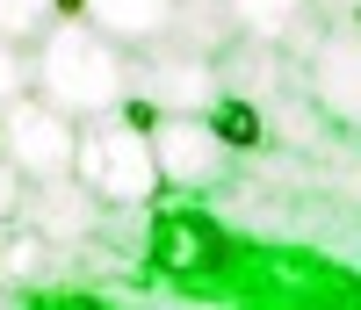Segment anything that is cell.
<instances>
[{
	"instance_id": "cell-1",
	"label": "cell",
	"mask_w": 361,
	"mask_h": 310,
	"mask_svg": "<svg viewBox=\"0 0 361 310\" xmlns=\"http://www.w3.org/2000/svg\"><path fill=\"white\" fill-rule=\"evenodd\" d=\"M29 66H37V94L51 108L80 116H109L130 101V51L102 37L87 15H58L37 44H29Z\"/></svg>"
},
{
	"instance_id": "cell-2",
	"label": "cell",
	"mask_w": 361,
	"mask_h": 310,
	"mask_svg": "<svg viewBox=\"0 0 361 310\" xmlns=\"http://www.w3.org/2000/svg\"><path fill=\"white\" fill-rule=\"evenodd\" d=\"M73 173H80L109 209L166 202V188H159V159H152V108L123 101V108H109V116H80Z\"/></svg>"
},
{
	"instance_id": "cell-3",
	"label": "cell",
	"mask_w": 361,
	"mask_h": 310,
	"mask_svg": "<svg viewBox=\"0 0 361 310\" xmlns=\"http://www.w3.org/2000/svg\"><path fill=\"white\" fill-rule=\"evenodd\" d=\"M296 80H304V94L318 101V116L333 130L361 137V15L318 22L311 44L296 51Z\"/></svg>"
},
{
	"instance_id": "cell-4",
	"label": "cell",
	"mask_w": 361,
	"mask_h": 310,
	"mask_svg": "<svg viewBox=\"0 0 361 310\" xmlns=\"http://www.w3.org/2000/svg\"><path fill=\"white\" fill-rule=\"evenodd\" d=\"M217 94H224V73H217L209 51H188L173 37L130 51V101L137 108H152V116H202Z\"/></svg>"
},
{
	"instance_id": "cell-5",
	"label": "cell",
	"mask_w": 361,
	"mask_h": 310,
	"mask_svg": "<svg viewBox=\"0 0 361 310\" xmlns=\"http://www.w3.org/2000/svg\"><path fill=\"white\" fill-rule=\"evenodd\" d=\"M73 151H80V123H73L66 108H51L37 87L0 108V159H8L22 180H58V173H73Z\"/></svg>"
},
{
	"instance_id": "cell-6",
	"label": "cell",
	"mask_w": 361,
	"mask_h": 310,
	"mask_svg": "<svg viewBox=\"0 0 361 310\" xmlns=\"http://www.w3.org/2000/svg\"><path fill=\"white\" fill-rule=\"evenodd\" d=\"M152 159L166 195H217L231 180V151L209 130V116H152Z\"/></svg>"
},
{
	"instance_id": "cell-7",
	"label": "cell",
	"mask_w": 361,
	"mask_h": 310,
	"mask_svg": "<svg viewBox=\"0 0 361 310\" xmlns=\"http://www.w3.org/2000/svg\"><path fill=\"white\" fill-rule=\"evenodd\" d=\"M102 216H109V202L87 188L80 173H58V180H29L22 188V224L37 231L51 253H80L87 238H102Z\"/></svg>"
},
{
	"instance_id": "cell-8",
	"label": "cell",
	"mask_w": 361,
	"mask_h": 310,
	"mask_svg": "<svg viewBox=\"0 0 361 310\" xmlns=\"http://www.w3.org/2000/svg\"><path fill=\"white\" fill-rule=\"evenodd\" d=\"M224 15H231V37H253V44H275V51H304L311 44V0H224Z\"/></svg>"
},
{
	"instance_id": "cell-9",
	"label": "cell",
	"mask_w": 361,
	"mask_h": 310,
	"mask_svg": "<svg viewBox=\"0 0 361 310\" xmlns=\"http://www.w3.org/2000/svg\"><path fill=\"white\" fill-rule=\"evenodd\" d=\"M173 8L180 0H87V22L102 29V37H116L123 51H145V44H159L173 37Z\"/></svg>"
},
{
	"instance_id": "cell-10",
	"label": "cell",
	"mask_w": 361,
	"mask_h": 310,
	"mask_svg": "<svg viewBox=\"0 0 361 310\" xmlns=\"http://www.w3.org/2000/svg\"><path fill=\"white\" fill-rule=\"evenodd\" d=\"M202 116H209V130L224 137V151H231V159H253V151H267V144H275V130H267V101L238 94V87H224V94L209 101Z\"/></svg>"
},
{
	"instance_id": "cell-11",
	"label": "cell",
	"mask_w": 361,
	"mask_h": 310,
	"mask_svg": "<svg viewBox=\"0 0 361 310\" xmlns=\"http://www.w3.org/2000/svg\"><path fill=\"white\" fill-rule=\"evenodd\" d=\"M51 22H58L51 0H0V37H15V44H37Z\"/></svg>"
},
{
	"instance_id": "cell-12",
	"label": "cell",
	"mask_w": 361,
	"mask_h": 310,
	"mask_svg": "<svg viewBox=\"0 0 361 310\" xmlns=\"http://www.w3.org/2000/svg\"><path fill=\"white\" fill-rule=\"evenodd\" d=\"M29 87H37V66H29V44L0 37V108H8L15 94H29Z\"/></svg>"
},
{
	"instance_id": "cell-13",
	"label": "cell",
	"mask_w": 361,
	"mask_h": 310,
	"mask_svg": "<svg viewBox=\"0 0 361 310\" xmlns=\"http://www.w3.org/2000/svg\"><path fill=\"white\" fill-rule=\"evenodd\" d=\"M22 188H29V180L0 159V224H15V216H22Z\"/></svg>"
},
{
	"instance_id": "cell-14",
	"label": "cell",
	"mask_w": 361,
	"mask_h": 310,
	"mask_svg": "<svg viewBox=\"0 0 361 310\" xmlns=\"http://www.w3.org/2000/svg\"><path fill=\"white\" fill-rule=\"evenodd\" d=\"M311 15L318 22H347V15H361V0H311Z\"/></svg>"
}]
</instances>
